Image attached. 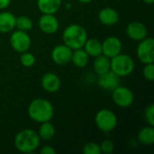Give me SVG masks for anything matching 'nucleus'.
Instances as JSON below:
<instances>
[{
    "mask_svg": "<svg viewBox=\"0 0 154 154\" xmlns=\"http://www.w3.org/2000/svg\"><path fill=\"white\" fill-rule=\"evenodd\" d=\"M27 113L32 121L42 124L52 119L54 108L49 100L45 98H36L28 106Z\"/></svg>",
    "mask_w": 154,
    "mask_h": 154,
    "instance_id": "f257e3e1",
    "label": "nucleus"
},
{
    "mask_svg": "<svg viewBox=\"0 0 154 154\" xmlns=\"http://www.w3.org/2000/svg\"><path fill=\"white\" fill-rule=\"evenodd\" d=\"M14 147L23 153H32L35 152L41 143L38 133L32 129H23L18 132L14 140Z\"/></svg>",
    "mask_w": 154,
    "mask_h": 154,
    "instance_id": "f03ea898",
    "label": "nucleus"
},
{
    "mask_svg": "<svg viewBox=\"0 0 154 154\" xmlns=\"http://www.w3.org/2000/svg\"><path fill=\"white\" fill-rule=\"evenodd\" d=\"M87 39V30L79 23H71L68 25L62 32V40L64 44L71 50L83 48Z\"/></svg>",
    "mask_w": 154,
    "mask_h": 154,
    "instance_id": "7ed1b4c3",
    "label": "nucleus"
},
{
    "mask_svg": "<svg viewBox=\"0 0 154 154\" xmlns=\"http://www.w3.org/2000/svg\"><path fill=\"white\" fill-rule=\"evenodd\" d=\"M134 67V60L128 54L119 53L110 59V69L120 78L131 75Z\"/></svg>",
    "mask_w": 154,
    "mask_h": 154,
    "instance_id": "20e7f679",
    "label": "nucleus"
},
{
    "mask_svg": "<svg viewBox=\"0 0 154 154\" xmlns=\"http://www.w3.org/2000/svg\"><path fill=\"white\" fill-rule=\"evenodd\" d=\"M117 116L110 109H101L95 116L97 127L104 133H109L116 129L117 125Z\"/></svg>",
    "mask_w": 154,
    "mask_h": 154,
    "instance_id": "39448f33",
    "label": "nucleus"
},
{
    "mask_svg": "<svg viewBox=\"0 0 154 154\" xmlns=\"http://www.w3.org/2000/svg\"><path fill=\"white\" fill-rule=\"evenodd\" d=\"M136 55L138 60L143 63H153L154 61V40L152 37H146L139 42L136 48Z\"/></svg>",
    "mask_w": 154,
    "mask_h": 154,
    "instance_id": "423d86ee",
    "label": "nucleus"
},
{
    "mask_svg": "<svg viewBox=\"0 0 154 154\" xmlns=\"http://www.w3.org/2000/svg\"><path fill=\"white\" fill-rule=\"evenodd\" d=\"M112 99L117 106L127 108L133 105L134 95L129 88L118 86L112 91Z\"/></svg>",
    "mask_w": 154,
    "mask_h": 154,
    "instance_id": "0eeeda50",
    "label": "nucleus"
},
{
    "mask_svg": "<svg viewBox=\"0 0 154 154\" xmlns=\"http://www.w3.org/2000/svg\"><path fill=\"white\" fill-rule=\"evenodd\" d=\"M9 42L12 48L19 53L27 51L32 44V39L28 32L20 30H16L11 33Z\"/></svg>",
    "mask_w": 154,
    "mask_h": 154,
    "instance_id": "6e6552de",
    "label": "nucleus"
},
{
    "mask_svg": "<svg viewBox=\"0 0 154 154\" xmlns=\"http://www.w3.org/2000/svg\"><path fill=\"white\" fill-rule=\"evenodd\" d=\"M72 51L64 43L58 44L51 51V60L57 65H66L71 60Z\"/></svg>",
    "mask_w": 154,
    "mask_h": 154,
    "instance_id": "1a4fd4ad",
    "label": "nucleus"
},
{
    "mask_svg": "<svg viewBox=\"0 0 154 154\" xmlns=\"http://www.w3.org/2000/svg\"><path fill=\"white\" fill-rule=\"evenodd\" d=\"M122 42L116 36L106 37L102 42V54L108 58H113L122 51Z\"/></svg>",
    "mask_w": 154,
    "mask_h": 154,
    "instance_id": "9d476101",
    "label": "nucleus"
},
{
    "mask_svg": "<svg viewBox=\"0 0 154 154\" xmlns=\"http://www.w3.org/2000/svg\"><path fill=\"white\" fill-rule=\"evenodd\" d=\"M40 30L46 34H53L59 30L60 23L53 14H42L38 21Z\"/></svg>",
    "mask_w": 154,
    "mask_h": 154,
    "instance_id": "9b49d317",
    "label": "nucleus"
},
{
    "mask_svg": "<svg viewBox=\"0 0 154 154\" xmlns=\"http://www.w3.org/2000/svg\"><path fill=\"white\" fill-rule=\"evenodd\" d=\"M120 83L121 78L114 73L111 69L102 75H99L97 80V85L99 88L109 92H112L116 88L120 86Z\"/></svg>",
    "mask_w": 154,
    "mask_h": 154,
    "instance_id": "f8f14e48",
    "label": "nucleus"
},
{
    "mask_svg": "<svg viewBox=\"0 0 154 154\" xmlns=\"http://www.w3.org/2000/svg\"><path fill=\"white\" fill-rule=\"evenodd\" d=\"M126 34L131 40L140 42L147 37L148 31L146 26L143 23L134 21L128 23L126 27Z\"/></svg>",
    "mask_w": 154,
    "mask_h": 154,
    "instance_id": "ddd939ff",
    "label": "nucleus"
},
{
    "mask_svg": "<svg viewBox=\"0 0 154 154\" xmlns=\"http://www.w3.org/2000/svg\"><path fill=\"white\" fill-rule=\"evenodd\" d=\"M60 77L53 72L45 73L41 80L42 88L49 93H55L59 91L60 88Z\"/></svg>",
    "mask_w": 154,
    "mask_h": 154,
    "instance_id": "4468645a",
    "label": "nucleus"
},
{
    "mask_svg": "<svg viewBox=\"0 0 154 154\" xmlns=\"http://www.w3.org/2000/svg\"><path fill=\"white\" fill-rule=\"evenodd\" d=\"M99 22L106 26H113L119 21V14L112 7L102 8L98 13Z\"/></svg>",
    "mask_w": 154,
    "mask_h": 154,
    "instance_id": "2eb2a0df",
    "label": "nucleus"
},
{
    "mask_svg": "<svg viewBox=\"0 0 154 154\" xmlns=\"http://www.w3.org/2000/svg\"><path fill=\"white\" fill-rule=\"evenodd\" d=\"M16 16L8 12H0V33H8L15 28Z\"/></svg>",
    "mask_w": 154,
    "mask_h": 154,
    "instance_id": "dca6fc26",
    "label": "nucleus"
},
{
    "mask_svg": "<svg viewBox=\"0 0 154 154\" xmlns=\"http://www.w3.org/2000/svg\"><path fill=\"white\" fill-rule=\"evenodd\" d=\"M61 0H37V6L42 14H55L60 8Z\"/></svg>",
    "mask_w": 154,
    "mask_h": 154,
    "instance_id": "f3484780",
    "label": "nucleus"
},
{
    "mask_svg": "<svg viewBox=\"0 0 154 154\" xmlns=\"http://www.w3.org/2000/svg\"><path fill=\"white\" fill-rule=\"evenodd\" d=\"M83 49L89 57L96 58L102 54V42L96 38H88L83 46Z\"/></svg>",
    "mask_w": 154,
    "mask_h": 154,
    "instance_id": "a211bd4d",
    "label": "nucleus"
},
{
    "mask_svg": "<svg viewBox=\"0 0 154 154\" xmlns=\"http://www.w3.org/2000/svg\"><path fill=\"white\" fill-rule=\"evenodd\" d=\"M88 61H89V56L83 48H79L72 51L70 62H72L76 67L85 68L88 64Z\"/></svg>",
    "mask_w": 154,
    "mask_h": 154,
    "instance_id": "6ab92c4d",
    "label": "nucleus"
},
{
    "mask_svg": "<svg viewBox=\"0 0 154 154\" xmlns=\"http://www.w3.org/2000/svg\"><path fill=\"white\" fill-rule=\"evenodd\" d=\"M93 69L98 76L107 72L110 70V58L104 54L96 57L93 62Z\"/></svg>",
    "mask_w": 154,
    "mask_h": 154,
    "instance_id": "aec40b11",
    "label": "nucleus"
},
{
    "mask_svg": "<svg viewBox=\"0 0 154 154\" xmlns=\"http://www.w3.org/2000/svg\"><path fill=\"white\" fill-rule=\"evenodd\" d=\"M37 133L41 140L49 142L55 136L56 131L54 125L51 123V121H47L41 124L39 127V131Z\"/></svg>",
    "mask_w": 154,
    "mask_h": 154,
    "instance_id": "412c9836",
    "label": "nucleus"
},
{
    "mask_svg": "<svg viewBox=\"0 0 154 154\" xmlns=\"http://www.w3.org/2000/svg\"><path fill=\"white\" fill-rule=\"evenodd\" d=\"M137 139L143 145H152L154 143V128L152 125H147L142 128L137 134Z\"/></svg>",
    "mask_w": 154,
    "mask_h": 154,
    "instance_id": "4be33fe9",
    "label": "nucleus"
},
{
    "mask_svg": "<svg viewBox=\"0 0 154 154\" xmlns=\"http://www.w3.org/2000/svg\"><path fill=\"white\" fill-rule=\"evenodd\" d=\"M33 26L32 19L27 15H19L15 19V28L20 31L29 32Z\"/></svg>",
    "mask_w": 154,
    "mask_h": 154,
    "instance_id": "5701e85b",
    "label": "nucleus"
},
{
    "mask_svg": "<svg viewBox=\"0 0 154 154\" xmlns=\"http://www.w3.org/2000/svg\"><path fill=\"white\" fill-rule=\"evenodd\" d=\"M35 57L32 53L27 51H24L21 54L20 56V62L22 64V66L25 67V68H31L34 65L35 63Z\"/></svg>",
    "mask_w": 154,
    "mask_h": 154,
    "instance_id": "b1692460",
    "label": "nucleus"
},
{
    "mask_svg": "<svg viewBox=\"0 0 154 154\" xmlns=\"http://www.w3.org/2000/svg\"><path fill=\"white\" fill-rule=\"evenodd\" d=\"M82 152L84 154H101V148L100 145L97 143H86L83 148H82Z\"/></svg>",
    "mask_w": 154,
    "mask_h": 154,
    "instance_id": "393cba45",
    "label": "nucleus"
},
{
    "mask_svg": "<svg viewBox=\"0 0 154 154\" xmlns=\"http://www.w3.org/2000/svg\"><path fill=\"white\" fill-rule=\"evenodd\" d=\"M144 118L149 125H154V105L150 104L144 110Z\"/></svg>",
    "mask_w": 154,
    "mask_h": 154,
    "instance_id": "a878e982",
    "label": "nucleus"
},
{
    "mask_svg": "<svg viewBox=\"0 0 154 154\" xmlns=\"http://www.w3.org/2000/svg\"><path fill=\"white\" fill-rule=\"evenodd\" d=\"M144 68L143 69V75L145 79L149 81H152L154 79V65L153 63L144 64Z\"/></svg>",
    "mask_w": 154,
    "mask_h": 154,
    "instance_id": "bb28decb",
    "label": "nucleus"
},
{
    "mask_svg": "<svg viewBox=\"0 0 154 154\" xmlns=\"http://www.w3.org/2000/svg\"><path fill=\"white\" fill-rule=\"evenodd\" d=\"M99 145L101 148V152L104 153H111V152H113V151L115 149V145H114L113 142L110 140H105Z\"/></svg>",
    "mask_w": 154,
    "mask_h": 154,
    "instance_id": "cd10ccee",
    "label": "nucleus"
},
{
    "mask_svg": "<svg viewBox=\"0 0 154 154\" xmlns=\"http://www.w3.org/2000/svg\"><path fill=\"white\" fill-rule=\"evenodd\" d=\"M41 154H56V150L51 146V145H44L41 150H40Z\"/></svg>",
    "mask_w": 154,
    "mask_h": 154,
    "instance_id": "c85d7f7f",
    "label": "nucleus"
},
{
    "mask_svg": "<svg viewBox=\"0 0 154 154\" xmlns=\"http://www.w3.org/2000/svg\"><path fill=\"white\" fill-rule=\"evenodd\" d=\"M11 4V0H0V10L7 8Z\"/></svg>",
    "mask_w": 154,
    "mask_h": 154,
    "instance_id": "c756f323",
    "label": "nucleus"
},
{
    "mask_svg": "<svg viewBox=\"0 0 154 154\" xmlns=\"http://www.w3.org/2000/svg\"><path fill=\"white\" fill-rule=\"evenodd\" d=\"M143 2H144L147 5H152L154 2V0H143Z\"/></svg>",
    "mask_w": 154,
    "mask_h": 154,
    "instance_id": "7c9ffc66",
    "label": "nucleus"
},
{
    "mask_svg": "<svg viewBox=\"0 0 154 154\" xmlns=\"http://www.w3.org/2000/svg\"><path fill=\"white\" fill-rule=\"evenodd\" d=\"M78 1L80 2V3H82V4H88V3L92 2L93 0H78Z\"/></svg>",
    "mask_w": 154,
    "mask_h": 154,
    "instance_id": "2f4dec72",
    "label": "nucleus"
}]
</instances>
